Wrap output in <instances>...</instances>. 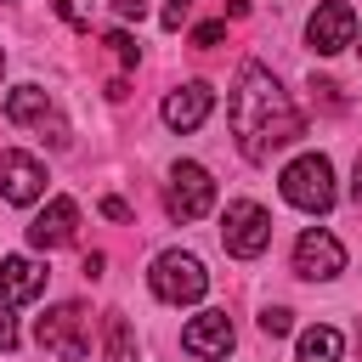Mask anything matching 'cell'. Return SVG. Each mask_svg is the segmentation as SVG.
Here are the masks:
<instances>
[{"label":"cell","mask_w":362,"mask_h":362,"mask_svg":"<svg viewBox=\"0 0 362 362\" xmlns=\"http://www.w3.org/2000/svg\"><path fill=\"white\" fill-rule=\"evenodd\" d=\"M221 40H226V23H204V28H192V45H204V51L221 45Z\"/></svg>","instance_id":"ac0fdd59"},{"label":"cell","mask_w":362,"mask_h":362,"mask_svg":"<svg viewBox=\"0 0 362 362\" xmlns=\"http://www.w3.org/2000/svg\"><path fill=\"white\" fill-rule=\"evenodd\" d=\"M6 119H11V124H34L51 147H68V124L57 119V102H51L40 85H17V90L6 96Z\"/></svg>","instance_id":"52a82bcc"},{"label":"cell","mask_w":362,"mask_h":362,"mask_svg":"<svg viewBox=\"0 0 362 362\" xmlns=\"http://www.w3.org/2000/svg\"><path fill=\"white\" fill-rule=\"evenodd\" d=\"M34 334H40V345H45L57 362H85V356H90V311L74 305V300L57 305V311H45Z\"/></svg>","instance_id":"3957f363"},{"label":"cell","mask_w":362,"mask_h":362,"mask_svg":"<svg viewBox=\"0 0 362 362\" xmlns=\"http://www.w3.org/2000/svg\"><path fill=\"white\" fill-rule=\"evenodd\" d=\"M209 204H215L209 170H204V164H175V170H170V192H164L170 221H198V215H209Z\"/></svg>","instance_id":"8992f818"},{"label":"cell","mask_w":362,"mask_h":362,"mask_svg":"<svg viewBox=\"0 0 362 362\" xmlns=\"http://www.w3.org/2000/svg\"><path fill=\"white\" fill-rule=\"evenodd\" d=\"M294 272H300V277H311V283L339 277V272H345V249H339V238H334V232H322V226L300 232V243H294Z\"/></svg>","instance_id":"ba28073f"},{"label":"cell","mask_w":362,"mask_h":362,"mask_svg":"<svg viewBox=\"0 0 362 362\" xmlns=\"http://www.w3.org/2000/svg\"><path fill=\"white\" fill-rule=\"evenodd\" d=\"M221 243H226V255L255 260V255L272 243V215H266L260 204H249V198L226 204V215H221Z\"/></svg>","instance_id":"5b68a950"},{"label":"cell","mask_w":362,"mask_h":362,"mask_svg":"<svg viewBox=\"0 0 362 362\" xmlns=\"http://www.w3.org/2000/svg\"><path fill=\"white\" fill-rule=\"evenodd\" d=\"M339 351H345L339 328H305L300 334V362H339Z\"/></svg>","instance_id":"9a60e30c"},{"label":"cell","mask_w":362,"mask_h":362,"mask_svg":"<svg viewBox=\"0 0 362 362\" xmlns=\"http://www.w3.org/2000/svg\"><path fill=\"white\" fill-rule=\"evenodd\" d=\"M40 288H45V272H40L28 255H6V260H0V300H6V305L34 300Z\"/></svg>","instance_id":"5bb4252c"},{"label":"cell","mask_w":362,"mask_h":362,"mask_svg":"<svg viewBox=\"0 0 362 362\" xmlns=\"http://www.w3.org/2000/svg\"><path fill=\"white\" fill-rule=\"evenodd\" d=\"M17 345V322H11V305L0 300V351H11Z\"/></svg>","instance_id":"ffe728a7"},{"label":"cell","mask_w":362,"mask_h":362,"mask_svg":"<svg viewBox=\"0 0 362 362\" xmlns=\"http://www.w3.org/2000/svg\"><path fill=\"white\" fill-rule=\"evenodd\" d=\"M226 124H232V141H238V153L249 164H266L283 141L300 136V113H294L288 90L260 62L238 68V85H232V102H226Z\"/></svg>","instance_id":"6da1fadb"},{"label":"cell","mask_w":362,"mask_h":362,"mask_svg":"<svg viewBox=\"0 0 362 362\" xmlns=\"http://www.w3.org/2000/svg\"><path fill=\"white\" fill-rule=\"evenodd\" d=\"M107 45H113V57H119V62H136V40H130V34H119V28H113V34H107Z\"/></svg>","instance_id":"d6986e66"},{"label":"cell","mask_w":362,"mask_h":362,"mask_svg":"<svg viewBox=\"0 0 362 362\" xmlns=\"http://www.w3.org/2000/svg\"><path fill=\"white\" fill-rule=\"evenodd\" d=\"M0 68H6V51H0Z\"/></svg>","instance_id":"d4e9b609"},{"label":"cell","mask_w":362,"mask_h":362,"mask_svg":"<svg viewBox=\"0 0 362 362\" xmlns=\"http://www.w3.org/2000/svg\"><path fill=\"white\" fill-rule=\"evenodd\" d=\"M356 351H362V339H356Z\"/></svg>","instance_id":"484cf974"},{"label":"cell","mask_w":362,"mask_h":362,"mask_svg":"<svg viewBox=\"0 0 362 362\" xmlns=\"http://www.w3.org/2000/svg\"><path fill=\"white\" fill-rule=\"evenodd\" d=\"M40 192H45V164L34 153L0 147V198L6 204H34Z\"/></svg>","instance_id":"30bf717a"},{"label":"cell","mask_w":362,"mask_h":362,"mask_svg":"<svg viewBox=\"0 0 362 362\" xmlns=\"http://www.w3.org/2000/svg\"><path fill=\"white\" fill-rule=\"evenodd\" d=\"M351 198L362 204V158H356V170H351Z\"/></svg>","instance_id":"cb8c5ba5"},{"label":"cell","mask_w":362,"mask_h":362,"mask_svg":"<svg viewBox=\"0 0 362 362\" xmlns=\"http://www.w3.org/2000/svg\"><path fill=\"white\" fill-rule=\"evenodd\" d=\"M102 215H107V221H130V204H124V198H102Z\"/></svg>","instance_id":"44dd1931"},{"label":"cell","mask_w":362,"mask_h":362,"mask_svg":"<svg viewBox=\"0 0 362 362\" xmlns=\"http://www.w3.org/2000/svg\"><path fill=\"white\" fill-rule=\"evenodd\" d=\"M209 107H215V90H209L204 79H187V85H175V90L164 96V124H170V130H198V124L209 119Z\"/></svg>","instance_id":"7c38bea8"},{"label":"cell","mask_w":362,"mask_h":362,"mask_svg":"<svg viewBox=\"0 0 362 362\" xmlns=\"http://www.w3.org/2000/svg\"><path fill=\"white\" fill-rule=\"evenodd\" d=\"M288 328H294V317H288L283 305H266V311H260V334H266V339H283Z\"/></svg>","instance_id":"e0dca14e"},{"label":"cell","mask_w":362,"mask_h":362,"mask_svg":"<svg viewBox=\"0 0 362 362\" xmlns=\"http://www.w3.org/2000/svg\"><path fill=\"white\" fill-rule=\"evenodd\" d=\"M187 6H192V0H170V6H164V28H181V17H187Z\"/></svg>","instance_id":"7402d4cb"},{"label":"cell","mask_w":362,"mask_h":362,"mask_svg":"<svg viewBox=\"0 0 362 362\" xmlns=\"http://www.w3.org/2000/svg\"><path fill=\"white\" fill-rule=\"evenodd\" d=\"M119 17H136V23H141V17H147V0H119Z\"/></svg>","instance_id":"603a6c76"},{"label":"cell","mask_w":362,"mask_h":362,"mask_svg":"<svg viewBox=\"0 0 362 362\" xmlns=\"http://www.w3.org/2000/svg\"><path fill=\"white\" fill-rule=\"evenodd\" d=\"M147 283H153V294H158L164 305H198V300L209 294L204 260H198V255H181V249H164V255L153 260Z\"/></svg>","instance_id":"7a4b0ae2"},{"label":"cell","mask_w":362,"mask_h":362,"mask_svg":"<svg viewBox=\"0 0 362 362\" xmlns=\"http://www.w3.org/2000/svg\"><path fill=\"white\" fill-rule=\"evenodd\" d=\"M351 34H356V11H351L345 0H322V6L311 11V23H305V40H311V51H317V57L345 51V45H351Z\"/></svg>","instance_id":"9c48e42d"},{"label":"cell","mask_w":362,"mask_h":362,"mask_svg":"<svg viewBox=\"0 0 362 362\" xmlns=\"http://www.w3.org/2000/svg\"><path fill=\"white\" fill-rule=\"evenodd\" d=\"M136 356H141L136 328H130L119 311H107V362H136Z\"/></svg>","instance_id":"2e32d148"},{"label":"cell","mask_w":362,"mask_h":362,"mask_svg":"<svg viewBox=\"0 0 362 362\" xmlns=\"http://www.w3.org/2000/svg\"><path fill=\"white\" fill-rule=\"evenodd\" d=\"M283 198H288L294 209H305V215L334 209V170H328V158H322V153L294 158V164L283 170Z\"/></svg>","instance_id":"277c9868"},{"label":"cell","mask_w":362,"mask_h":362,"mask_svg":"<svg viewBox=\"0 0 362 362\" xmlns=\"http://www.w3.org/2000/svg\"><path fill=\"white\" fill-rule=\"evenodd\" d=\"M181 351L187 356H226L232 351V317L226 311H204L181 328Z\"/></svg>","instance_id":"4fadbf2b"},{"label":"cell","mask_w":362,"mask_h":362,"mask_svg":"<svg viewBox=\"0 0 362 362\" xmlns=\"http://www.w3.org/2000/svg\"><path fill=\"white\" fill-rule=\"evenodd\" d=\"M74 232H79V204H74V198H51V204L34 215V226H28V243L51 255V249L74 243Z\"/></svg>","instance_id":"8fae6325"}]
</instances>
